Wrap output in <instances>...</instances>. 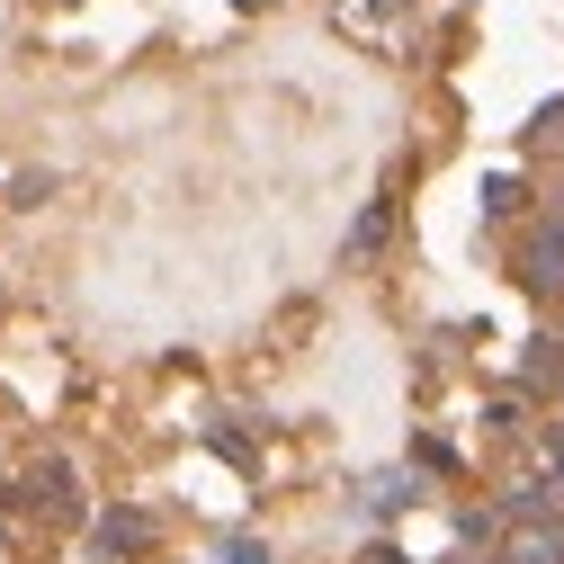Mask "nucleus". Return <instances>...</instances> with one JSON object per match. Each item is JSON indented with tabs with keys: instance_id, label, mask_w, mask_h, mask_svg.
Returning a JSON list of instances; mask_svg holds the SVG:
<instances>
[{
	"instance_id": "obj_1",
	"label": "nucleus",
	"mask_w": 564,
	"mask_h": 564,
	"mask_svg": "<svg viewBox=\"0 0 564 564\" xmlns=\"http://www.w3.org/2000/svg\"><path fill=\"white\" fill-rule=\"evenodd\" d=\"M502 564H564V511H511Z\"/></svg>"
},
{
	"instance_id": "obj_2",
	"label": "nucleus",
	"mask_w": 564,
	"mask_h": 564,
	"mask_svg": "<svg viewBox=\"0 0 564 564\" xmlns=\"http://www.w3.org/2000/svg\"><path fill=\"white\" fill-rule=\"evenodd\" d=\"M520 278H529V296H564V216L520 242Z\"/></svg>"
},
{
	"instance_id": "obj_3",
	"label": "nucleus",
	"mask_w": 564,
	"mask_h": 564,
	"mask_svg": "<svg viewBox=\"0 0 564 564\" xmlns=\"http://www.w3.org/2000/svg\"><path fill=\"white\" fill-rule=\"evenodd\" d=\"M99 546H108V555L153 546V520H144V511H108V520H99Z\"/></svg>"
},
{
	"instance_id": "obj_4",
	"label": "nucleus",
	"mask_w": 564,
	"mask_h": 564,
	"mask_svg": "<svg viewBox=\"0 0 564 564\" xmlns=\"http://www.w3.org/2000/svg\"><path fill=\"white\" fill-rule=\"evenodd\" d=\"M28 502H63V466H36L28 475Z\"/></svg>"
},
{
	"instance_id": "obj_5",
	"label": "nucleus",
	"mask_w": 564,
	"mask_h": 564,
	"mask_svg": "<svg viewBox=\"0 0 564 564\" xmlns=\"http://www.w3.org/2000/svg\"><path fill=\"white\" fill-rule=\"evenodd\" d=\"M225 564H269V555H260V546L242 538V546H225Z\"/></svg>"
},
{
	"instance_id": "obj_6",
	"label": "nucleus",
	"mask_w": 564,
	"mask_h": 564,
	"mask_svg": "<svg viewBox=\"0 0 564 564\" xmlns=\"http://www.w3.org/2000/svg\"><path fill=\"white\" fill-rule=\"evenodd\" d=\"M377 564H403V555H377Z\"/></svg>"
},
{
	"instance_id": "obj_7",
	"label": "nucleus",
	"mask_w": 564,
	"mask_h": 564,
	"mask_svg": "<svg viewBox=\"0 0 564 564\" xmlns=\"http://www.w3.org/2000/svg\"><path fill=\"white\" fill-rule=\"evenodd\" d=\"M457 564H475V555H457Z\"/></svg>"
}]
</instances>
